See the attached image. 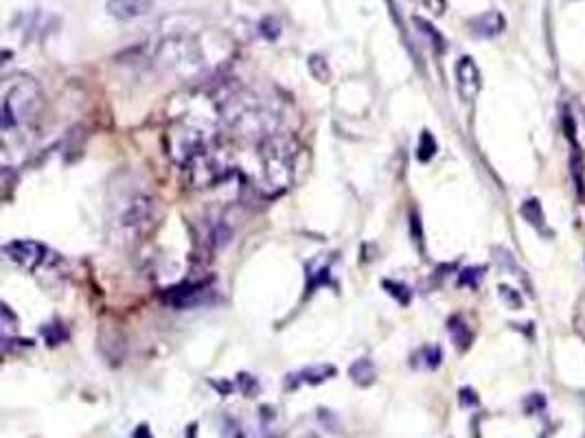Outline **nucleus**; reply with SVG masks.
Segmentation results:
<instances>
[{
  "label": "nucleus",
  "mask_w": 585,
  "mask_h": 438,
  "mask_svg": "<svg viewBox=\"0 0 585 438\" xmlns=\"http://www.w3.org/2000/svg\"><path fill=\"white\" fill-rule=\"evenodd\" d=\"M303 438H320V436H318V434H314V432H312V434H305V436H303Z\"/></svg>",
  "instance_id": "27"
},
{
  "label": "nucleus",
  "mask_w": 585,
  "mask_h": 438,
  "mask_svg": "<svg viewBox=\"0 0 585 438\" xmlns=\"http://www.w3.org/2000/svg\"><path fill=\"white\" fill-rule=\"evenodd\" d=\"M500 296L504 298V301H507L513 309H520L522 307V298H520V294L518 292H513L511 287H500Z\"/></svg>",
  "instance_id": "20"
},
{
  "label": "nucleus",
  "mask_w": 585,
  "mask_h": 438,
  "mask_svg": "<svg viewBox=\"0 0 585 438\" xmlns=\"http://www.w3.org/2000/svg\"><path fill=\"white\" fill-rule=\"evenodd\" d=\"M134 438H152V432H149L147 425H139L134 432Z\"/></svg>",
  "instance_id": "25"
},
{
  "label": "nucleus",
  "mask_w": 585,
  "mask_h": 438,
  "mask_svg": "<svg viewBox=\"0 0 585 438\" xmlns=\"http://www.w3.org/2000/svg\"><path fill=\"white\" fill-rule=\"evenodd\" d=\"M447 329H450V336L458 349L465 351L472 344V329L467 327L463 316H452L450 322H447Z\"/></svg>",
  "instance_id": "11"
},
{
  "label": "nucleus",
  "mask_w": 585,
  "mask_h": 438,
  "mask_svg": "<svg viewBox=\"0 0 585 438\" xmlns=\"http://www.w3.org/2000/svg\"><path fill=\"white\" fill-rule=\"evenodd\" d=\"M237 384H239V388H242V393L248 395V397H255L259 393V384H257V379L252 375H239Z\"/></svg>",
  "instance_id": "19"
},
{
  "label": "nucleus",
  "mask_w": 585,
  "mask_h": 438,
  "mask_svg": "<svg viewBox=\"0 0 585 438\" xmlns=\"http://www.w3.org/2000/svg\"><path fill=\"white\" fill-rule=\"evenodd\" d=\"M309 73H312L318 82H329L331 68L323 55H312L309 57Z\"/></svg>",
  "instance_id": "14"
},
{
  "label": "nucleus",
  "mask_w": 585,
  "mask_h": 438,
  "mask_svg": "<svg viewBox=\"0 0 585 438\" xmlns=\"http://www.w3.org/2000/svg\"><path fill=\"white\" fill-rule=\"evenodd\" d=\"M384 285V290L395 298V301L399 303V305H408L410 303V298H412V294H410V290L408 287L404 285V283H397V281H384L382 283Z\"/></svg>",
  "instance_id": "16"
},
{
  "label": "nucleus",
  "mask_w": 585,
  "mask_h": 438,
  "mask_svg": "<svg viewBox=\"0 0 585 438\" xmlns=\"http://www.w3.org/2000/svg\"><path fill=\"white\" fill-rule=\"evenodd\" d=\"M458 401H461V406H465V408H474V406H478V395L474 393L472 388H463L461 393H458Z\"/></svg>",
  "instance_id": "21"
},
{
  "label": "nucleus",
  "mask_w": 585,
  "mask_h": 438,
  "mask_svg": "<svg viewBox=\"0 0 585 438\" xmlns=\"http://www.w3.org/2000/svg\"><path fill=\"white\" fill-rule=\"evenodd\" d=\"M5 255L16 265H20V268L33 272L47 263L51 252L47 246L40 244V241L16 239V241H9V244L5 246Z\"/></svg>",
  "instance_id": "3"
},
{
  "label": "nucleus",
  "mask_w": 585,
  "mask_h": 438,
  "mask_svg": "<svg viewBox=\"0 0 585 438\" xmlns=\"http://www.w3.org/2000/svg\"><path fill=\"white\" fill-rule=\"evenodd\" d=\"M292 147L281 138H270L261 149V187L281 191L292 178Z\"/></svg>",
  "instance_id": "2"
},
{
  "label": "nucleus",
  "mask_w": 585,
  "mask_h": 438,
  "mask_svg": "<svg viewBox=\"0 0 585 438\" xmlns=\"http://www.w3.org/2000/svg\"><path fill=\"white\" fill-rule=\"evenodd\" d=\"M44 106L40 86L29 77H18L5 90L3 97V130L11 132L38 117Z\"/></svg>",
  "instance_id": "1"
},
{
  "label": "nucleus",
  "mask_w": 585,
  "mask_h": 438,
  "mask_svg": "<svg viewBox=\"0 0 585 438\" xmlns=\"http://www.w3.org/2000/svg\"><path fill=\"white\" fill-rule=\"evenodd\" d=\"M42 336L47 338L49 344H60L68 338V331L64 329V325H60V322H49V325L42 329Z\"/></svg>",
  "instance_id": "17"
},
{
  "label": "nucleus",
  "mask_w": 585,
  "mask_h": 438,
  "mask_svg": "<svg viewBox=\"0 0 585 438\" xmlns=\"http://www.w3.org/2000/svg\"><path fill=\"white\" fill-rule=\"evenodd\" d=\"M507 27V20L500 14V11H487V14H480L469 22V29H472L474 36L478 38H496Z\"/></svg>",
  "instance_id": "9"
},
{
  "label": "nucleus",
  "mask_w": 585,
  "mask_h": 438,
  "mask_svg": "<svg viewBox=\"0 0 585 438\" xmlns=\"http://www.w3.org/2000/svg\"><path fill=\"white\" fill-rule=\"evenodd\" d=\"M152 9L154 0H108V14L123 22L147 16Z\"/></svg>",
  "instance_id": "8"
},
{
  "label": "nucleus",
  "mask_w": 585,
  "mask_h": 438,
  "mask_svg": "<svg viewBox=\"0 0 585 438\" xmlns=\"http://www.w3.org/2000/svg\"><path fill=\"white\" fill-rule=\"evenodd\" d=\"M261 438H277L274 434H270V432H263V436Z\"/></svg>",
  "instance_id": "26"
},
{
  "label": "nucleus",
  "mask_w": 585,
  "mask_h": 438,
  "mask_svg": "<svg viewBox=\"0 0 585 438\" xmlns=\"http://www.w3.org/2000/svg\"><path fill=\"white\" fill-rule=\"evenodd\" d=\"M522 217L537 230H544V211H542V204H539L535 198L526 200L522 204Z\"/></svg>",
  "instance_id": "12"
},
{
  "label": "nucleus",
  "mask_w": 585,
  "mask_h": 438,
  "mask_svg": "<svg viewBox=\"0 0 585 438\" xmlns=\"http://www.w3.org/2000/svg\"><path fill=\"white\" fill-rule=\"evenodd\" d=\"M211 301V285L209 283H195V285H180L165 294V303L174 309H191L200 307Z\"/></svg>",
  "instance_id": "5"
},
{
  "label": "nucleus",
  "mask_w": 585,
  "mask_h": 438,
  "mask_svg": "<svg viewBox=\"0 0 585 438\" xmlns=\"http://www.w3.org/2000/svg\"><path fill=\"white\" fill-rule=\"evenodd\" d=\"M480 71L472 57L465 55L456 62V86L465 101H474L480 92Z\"/></svg>",
  "instance_id": "6"
},
{
  "label": "nucleus",
  "mask_w": 585,
  "mask_h": 438,
  "mask_svg": "<svg viewBox=\"0 0 585 438\" xmlns=\"http://www.w3.org/2000/svg\"><path fill=\"white\" fill-rule=\"evenodd\" d=\"M480 281V270H465L461 274V283H469V285H476Z\"/></svg>",
  "instance_id": "23"
},
{
  "label": "nucleus",
  "mask_w": 585,
  "mask_h": 438,
  "mask_svg": "<svg viewBox=\"0 0 585 438\" xmlns=\"http://www.w3.org/2000/svg\"><path fill=\"white\" fill-rule=\"evenodd\" d=\"M441 357H443V353H441L439 347H423V349L415 355V360H421V362H417L415 366L437 368V366L441 364Z\"/></svg>",
  "instance_id": "13"
},
{
  "label": "nucleus",
  "mask_w": 585,
  "mask_h": 438,
  "mask_svg": "<svg viewBox=\"0 0 585 438\" xmlns=\"http://www.w3.org/2000/svg\"><path fill=\"white\" fill-rule=\"evenodd\" d=\"M338 375V368L331 366V364H316V366H305L303 371L292 373L285 379V386L288 390H296L298 386L309 384V386H316V384H323L327 379L336 377Z\"/></svg>",
  "instance_id": "7"
},
{
  "label": "nucleus",
  "mask_w": 585,
  "mask_h": 438,
  "mask_svg": "<svg viewBox=\"0 0 585 438\" xmlns=\"http://www.w3.org/2000/svg\"><path fill=\"white\" fill-rule=\"evenodd\" d=\"M349 375L360 388H366L375 382V366L369 357H360L349 366Z\"/></svg>",
  "instance_id": "10"
},
{
  "label": "nucleus",
  "mask_w": 585,
  "mask_h": 438,
  "mask_svg": "<svg viewBox=\"0 0 585 438\" xmlns=\"http://www.w3.org/2000/svg\"><path fill=\"white\" fill-rule=\"evenodd\" d=\"M423 5H426L428 9H432L434 14H441L443 7H445V0H421Z\"/></svg>",
  "instance_id": "24"
},
{
  "label": "nucleus",
  "mask_w": 585,
  "mask_h": 438,
  "mask_svg": "<svg viewBox=\"0 0 585 438\" xmlns=\"http://www.w3.org/2000/svg\"><path fill=\"white\" fill-rule=\"evenodd\" d=\"M259 31H261V36H263V38L277 40V38L281 36V22H279L277 18H272V16L263 18V20H261V25H259Z\"/></svg>",
  "instance_id": "18"
},
{
  "label": "nucleus",
  "mask_w": 585,
  "mask_h": 438,
  "mask_svg": "<svg viewBox=\"0 0 585 438\" xmlns=\"http://www.w3.org/2000/svg\"><path fill=\"white\" fill-rule=\"evenodd\" d=\"M437 154V141H434L430 132H423L419 138V149H417V158L421 163H428L432 156Z\"/></svg>",
  "instance_id": "15"
},
{
  "label": "nucleus",
  "mask_w": 585,
  "mask_h": 438,
  "mask_svg": "<svg viewBox=\"0 0 585 438\" xmlns=\"http://www.w3.org/2000/svg\"><path fill=\"white\" fill-rule=\"evenodd\" d=\"M152 219H154V200L145 193L132 195L119 215L123 230H130V233H143V230L152 224Z\"/></svg>",
  "instance_id": "4"
},
{
  "label": "nucleus",
  "mask_w": 585,
  "mask_h": 438,
  "mask_svg": "<svg viewBox=\"0 0 585 438\" xmlns=\"http://www.w3.org/2000/svg\"><path fill=\"white\" fill-rule=\"evenodd\" d=\"M14 325H18V318L14 314H11L9 305H3V329H5V336H9V329L14 327Z\"/></svg>",
  "instance_id": "22"
}]
</instances>
